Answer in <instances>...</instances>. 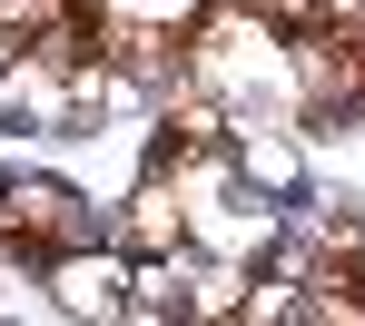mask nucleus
<instances>
[{"instance_id":"1","label":"nucleus","mask_w":365,"mask_h":326,"mask_svg":"<svg viewBox=\"0 0 365 326\" xmlns=\"http://www.w3.org/2000/svg\"><path fill=\"white\" fill-rule=\"evenodd\" d=\"M30 287H40V307H50V317H69V326L99 317V326H109V317H119V297H128V258L109 248V238H79V248H60Z\"/></svg>"}]
</instances>
